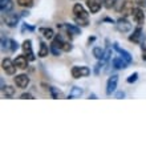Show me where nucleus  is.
<instances>
[{
	"instance_id": "obj_1",
	"label": "nucleus",
	"mask_w": 146,
	"mask_h": 146,
	"mask_svg": "<svg viewBox=\"0 0 146 146\" xmlns=\"http://www.w3.org/2000/svg\"><path fill=\"white\" fill-rule=\"evenodd\" d=\"M1 66H3V70L7 74H9V76H12V74H15L16 72V68L17 66L15 65V62L12 61L11 58H4L3 62H1Z\"/></svg>"
},
{
	"instance_id": "obj_2",
	"label": "nucleus",
	"mask_w": 146,
	"mask_h": 146,
	"mask_svg": "<svg viewBox=\"0 0 146 146\" xmlns=\"http://www.w3.org/2000/svg\"><path fill=\"white\" fill-rule=\"evenodd\" d=\"M117 84H118V76H117V74H113V76L109 77L108 82H106V94H108V96H110L111 93L115 92Z\"/></svg>"
},
{
	"instance_id": "obj_3",
	"label": "nucleus",
	"mask_w": 146,
	"mask_h": 146,
	"mask_svg": "<svg viewBox=\"0 0 146 146\" xmlns=\"http://www.w3.org/2000/svg\"><path fill=\"white\" fill-rule=\"evenodd\" d=\"M115 27L118 29L119 32H122V33H126V32L131 31V24L127 21L125 17H121L115 21Z\"/></svg>"
},
{
	"instance_id": "obj_4",
	"label": "nucleus",
	"mask_w": 146,
	"mask_h": 146,
	"mask_svg": "<svg viewBox=\"0 0 146 146\" xmlns=\"http://www.w3.org/2000/svg\"><path fill=\"white\" fill-rule=\"evenodd\" d=\"M15 84L17 88H27L28 85H29V77L27 74H19V76L15 77Z\"/></svg>"
},
{
	"instance_id": "obj_5",
	"label": "nucleus",
	"mask_w": 146,
	"mask_h": 146,
	"mask_svg": "<svg viewBox=\"0 0 146 146\" xmlns=\"http://www.w3.org/2000/svg\"><path fill=\"white\" fill-rule=\"evenodd\" d=\"M102 3L104 1H101V0H86V5H88L90 13H97L101 9Z\"/></svg>"
},
{
	"instance_id": "obj_6",
	"label": "nucleus",
	"mask_w": 146,
	"mask_h": 146,
	"mask_svg": "<svg viewBox=\"0 0 146 146\" xmlns=\"http://www.w3.org/2000/svg\"><path fill=\"white\" fill-rule=\"evenodd\" d=\"M23 50H24V53L27 54V57L29 61H33V60H35V54H33V50H32L31 40H25V41L23 42Z\"/></svg>"
},
{
	"instance_id": "obj_7",
	"label": "nucleus",
	"mask_w": 146,
	"mask_h": 146,
	"mask_svg": "<svg viewBox=\"0 0 146 146\" xmlns=\"http://www.w3.org/2000/svg\"><path fill=\"white\" fill-rule=\"evenodd\" d=\"M131 16H133V20H134L137 24H139V25H142L143 21H145V13H143V11L141 8H134Z\"/></svg>"
},
{
	"instance_id": "obj_8",
	"label": "nucleus",
	"mask_w": 146,
	"mask_h": 146,
	"mask_svg": "<svg viewBox=\"0 0 146 146\" xmlns=\"http://www.w3.org/2000/svg\"><path fill=\"white\" fill-rule=\"evenodd\" d=\"M73 13H74V17H80V19H88L89 15L88 12L84 9V7L81 4H74L73 7Z\"/></svg>"
},
{
	"instance_id": "obj_9",
	"label": "nucleus",
	"mask_w": 146,
	"mask_h": 146,
	"mask_svg": "<svg viewBox=\"0 0 146 146\" xmlns=\"http://www.w3.org/2000/svg\"><path fill=\"white\" fill-rule=\"evenodd\" d=\"M4 21H5V24H7L8 27H16L17 25V21H19V16L16 15V13H5V16H4Z\"/></svg>"
},
{
	"instance_id": "obj_10",
	"label": "nucleus",
	"mask_w": 146,
	"mask_h": 146,
	"mask_svg": "<svg viewBox=\"0 0 146 146\" xmlns=\"http://www.w3.org/2000/svg\"><path fill=\"white\" fill-rule=\"evenodd\" d=\"M114 49L117 50L119 53V56L125 60V61L127 62V64H131V61H133V58H131V54L127 52V50H125V49H122L121 46H118V44L117 42H114Z\"/></svg>"
},
{
	"instance_id": "obj_11",
	"label": "nucleus",
	"mask_w": 146,
	"mask_h": 146,
	"mask_svg": "<svg viewBox=\"0 0 146 146\" xmlns=\"http://www.w3.org/2000/svg\"><path fill=\"white\" fill-rule=\"evenodd\" d=\"M0 9H1V13H8L13 9V1L12 0H0Z\"/></svg>"
},
{
	"instance_id": "obj_12",
	"label": "nucleus",
	"mask_w": 146,
	"mask_h": 146,
	"mask_svg": "<svg viewBox=\"0 0 146 146\" xmlns=\"http://www.w3.org/2000/svg\"><path fill=\"white\" fill-rule=\"evenodd\" d=\"M28 61H29L28 57H25L24 54H20V56H17V57L15 58V61L13 62H15V65L17 66L19 69H25V68L28 66Z\"/></svg>"
},
{
	"instance_id": "obj_13",
	"label": "nucleus",
	"mask_w": 146,
	"mask_h": 146,
	"mask_svg": "<svg viewBox=\"0 0 146 146\" xmlns=\"http://www.w3.org/2000/svg\"><path fill=\"white\" fill-rule=\"evenodd\" d=\"M111 64H113V68H115V69H125V68H127V65H129V64H127V62L125 61L121 56H119V57L113 58Z\"/></svg>"
},
{
	"instance_id": "obj_14",
	"label": "nucleus",
	"mask_w": 146,
	"mask_h": 146,
	"mask_svg": "<svg viewBox=\"0 0 146 146\" xmlns=\"http://www.w3.org/2000/svg\"><path fill=\"white\" fill-rule=\"evenodd\" d=\"M133 9H134L133 3H131V1H125V3H122V7H121V13H122V16L125 17V16L131 15V13H133Z\"/></svg>"
},
{
	"instance_id": "obj_15",
	"label": "nucleus",
	"mask_w": 146,
	"mask_h": 146,
	"mask_svg": "<svg viewBox=\"0 0 146 146\" xmlns=\"http://www.w3.org/2000/svg\"><path fill=\"white\" fill-rule=\"evenodd\" d=\"M141 37H142V28L141 27H137L133 32V35L129 37V40L133 42H139L141 41Z\"/></svg>"
},
{
	"instance_id": "obj_16",
	"label": "nucleus",
	"mask_w": 146,
	"mask_h": 146,
	"mask_svg": "<svg viewBox=\"0 0 146 146\" xmlns=\"http://www.w3.org/2000/svg\"><path fill=\"white\" fill-rule=\"evenodd\" d=\"M62 27L68 31V33H69V35H78V33L81 32L80 31V27H76V25H73V24H64Z\"/></svg>"
},
{
	"instance_id": "obj_17",
	"label": "nucleus",
	"mask_w": 146,
	"mask_h": 146,
	"mask_svg": "<svg viewBox=\"0 0 146 146\" xmlns=\"http://www.w3.org/2000/svg\"><path fill=\"white\" fill-rule=\"evenodd\" d=\"M82 93H84L82 88H78V86H73V88L70 89L68 98H76V97H80V96H82Z\"/></svg>"
},
{
	"instance_id": "obj_18",
	"label": "nucleus",
	"mask_w": 146,
	"mask_h": 146,
	"mask_svg": "<svg viewBox=\"0 0 146 146\" xmlns=\"http://www.w3.org/2000/svg\"><path fill=\"white\" fill-rule=\"evenodd\" d=\"M38 31H40V33H41L44 37L48 38V40H52V38L54 37L53 29H50V28H40Z\"/></svg>"
},
{
	"instance_id": "obj_19",
	"label": "nucleus",
	"mask_w": 146,
	"mask_h": 146,
	"mask_svg": "<svg viewBox=\"0 0 146 146\" xmlns=\"http://www.w3.org/2000/svg\"><path fill=\"white\" fill-rule=\"evenodd\" d=\"M49 53V49H48V45H46L45 42H40V49H38V56L40 57H46Z\"/></svg>"
},
{
	"instance_id": "obj_20",
	"label": "nucleus",
	"mask_w": 146,
	"mask_h": 146,
	"mask_svg": "<svg viewBox=\"0 0 146 146\" xmlns=\"http://www.w3.org/2000/svg\"><path fill=\"white\" fill-rule=\"evenodd\" d=\"M104 54H105V50L102 49V48H100V46H94V48H93V56H94L97 60H102Z\"/></svg>"
},
{
	"instance_id": "obj_21",
	"label": "nucleus",
	"mask_w": 146,
	"mask_h": 146,
	"mask_svg": "<svg viewBox=\"0 0 146 146\" xmlns=\"http://www.w3.org/2000/svg\"><path fill=\"white\" fill-rule=\"evenodd\" d=\"M70 73H72V77H73V78H80V77H82L81 66H73L72 70H70Z\"/></svg>"
},
{
	"instance_id": "obj_22",
	"label": "nucleus",
	"mask_w": 146,
	"mask_h": 146,
	"mask_svg": "<svg viewBox=\"0 0 146 146\" xmlns=\"http://www.w3.org/2000/svg\"><path fill=\"white\" fill-rule=\"evenodd\" d=\"M1 90L5 94V97H13V94H15V88H12V86H4Z\"/></svg>"
},
{
	"instance_id": "obj_23",
	"label": "nucleus",
	"mask_w": 146,
	"mask_h": 146,
	"mask_svg": "<svg viewBox=\"0 0 146 146\" xmlns=\"http://www.w3.org/2000/svg\"><path fill=\"white\" fill-rule=\"evenodd\" d=\"M17 4H19L20 7L29 8L33 5V0H17Z\"/></svg>"
},
{
	"instance_id": "obj_24",
	"label": "nucleus",
	"mask_w": 146,
	"mask_h": 146,
	"mask_svg": "<svg viewBox=\"0 0 146 146\" xmlns=\"http://www.w3.org/2000/svg\"><path fill=\"white\" fill-rule=\"evenodd\" d=\"M74 20H76V23L78 24V25H81V27H86V25H88V19H80V17H74Z\"/></svg>"
},
{
	"instance_id": "obj_25",
	"label": "nucleus",
	"mask_w": 146,
	"mask_h": 146,
	"mask_svg": "<svg viewBox=\"0 0 146 146\" xmlns=\"http://www.w3.org/2000/svg\"><path fill=\"white\" fill-rule=\"evenodd\" d=\"M104 1V5L106 8H111V7H114V4L117 0H102Z\"/></svg>"
},
{
	"instance_id": "obj_26",
	"label": "nucleus",
	"mask_w": 146,
	"mask_h": 146,
	"mask_svg": "<svg viewBox=\"0 0 146 146\" xmlns=\"http://www.w3.org/2000/svg\"><path fill=\"white\" fill-rule=\"evenodd\" d=\"M137 78H138V73H133V74H130V76L127 77V82H129V84L135 82V81H137Z\"/></svg>"
},
{
	"instance_id": "obj_27",
	"label": "nucleus",
	"mask_w": 146,
	"mask_h": 146,
	"mask_svg": "<svg viewBox=\"0 0 146 146\" xmlns=\"http://www.w3.org/2000/svg\"><path fill=\"white\" fill-rule=\"evenodd\" d=\"M60 48H57V46H54V45H50V52L54 54V56H58L60 54Z\"/></svg>"
},
{
	"instance_id": "obj_28",
	"label": "nucleus",
	"mask_w": 146,
	"mask_h": 146,
	"mask_svg": "<svg viewBox=\"0 0 146 146\" xmlns=\"http://www.w3.org/2000/svg\"><path fill=\"white\" fill-rule=\"evenodd\" d=\"M49 90H50V93H52V97H53V98H58V97H60V92H57L53 86L49 88Z\"/></svg>"
},
{
	"instance_id": "obj_29",
	"label": "nucleus",
	"mask_w": 146,
	"mask_h": 146,
	"mask_svg": "<svg viewBox=\"0 0 146 146\" xmlns=\"http://www.w3.org/2000/svg\"><path fill=\"white\" fill-rule=\"evenodd\" d=\"M20 98H21V100H33V96L29 94V93H23V94L20 96Z\"/></svg>"
},
{
	"instance_id": "obj_30",
	"label": "nucleus",
	"mask_w": 146,
	"mask_h": 146,
	"mask_svg": "<svg viewBox=\"0 0 146 146\" xmlns=\"http://www.w3.org/2000/svg\"><path fill=\"white\" fill-rule=\"evenodd\" d=\"M62 50H64V52H70V50H72V45H70L69 42H64V45H62Z\"/></svg>"
},
{
	"instance_id": "obj_31",
	"label": "nucleus",
	"mask_w": 146,
	"mask_h": 146,
	"mask_svg": "<svg viewBox=\"0 0 146 146\" xmlns=\"http://www.w3.org/2000/svg\"><path fill=\"white\" fill-rule=\"evenodd\" d=\"M17 48H19V44H17V41H15V40H11V50H12V52H15Z\"/></svg>"
},
{
	"instance_id": "obj_32",
	"label": "nucleus",
	"mask_w": 146,
	"mask_h": 146,
	"mask_svg": "<svg viewBox=\"0 0 146 146\" xmlns=\"http://www.w3.org/2000/svg\"><path fill=\"white\" fill-rule=\"evenodd\" d=\"M134 3L139 7H146V0H134Z\"/></svg>"
},
{
	"instance_id": "obj_33",
	"label": "nucleus",
	"mask_w": 146,
	"mask_h": 146,
	"mask_svg": "<svg viewBox=\"0 0 146 146\" xmlns=\"http://www.w3.org/2000/svg\"><path fill=\"white\" fill-rule=\"evenodd\" d=\"M115 97H117V98H123V97H125V93H123V92H118L117 94H115Z\"/></svg>"
},
{
	"instance_id": "obj_34",
	"label": "nucleus",
	"mask_w": 146,
	"mask_h": 146,
	"mask_svg": "<svg viewBox=\"0 0 146 146\" xmlns=\"http://www.w3.org/2000/svg\"><path fill=\"white\" fill-rule=\"evenodd\" d=\"M142 60L143 61H146V46L142 49Z\"/></svg>"
},
{
	"instance_id": "obj_35",
	"label": "nucleus",
	"mask_w": 146,
	"mask_h": 146,
	"mask_svg": "<svg viewBox=\"0 0 146 146\" xmlns=\"http://www.w3.org/2000/svg\"><path fill=\"white\" fill-rule=\"evenodd\" d=\"M21 15H23V16H28V15H29V13H28L27 11H24V12H21Z\"/></svg>"
}]
</instances>
